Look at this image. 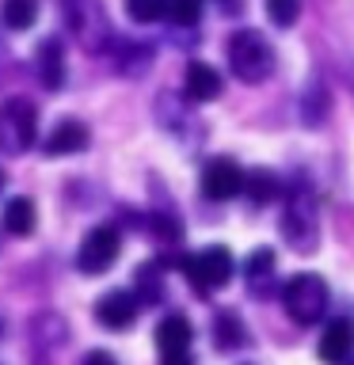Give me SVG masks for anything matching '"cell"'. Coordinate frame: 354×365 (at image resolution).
Returning a JSON list of instances; mask_svg holds the SVG:
<instances>
[{
	"label": "cell",
	"instance_id": "obj_1",
	"mask_svg": "<svg viewBox=\"0 0 354 365\" xmlns=\"http://www.w3.org/2000/svg\"><path fill=\"white\" fill-rule=\"evenodd\" d=\"M278 232L297 255L320 251V205H316V190H313V182H308V175H293L282 187Z\"/></svg>",
	"mask_w": 354,
	"mask_h": 365
},
{
	"label": "cell",
	"instance_id": "obj_2",
	"mask_svg": "<svg viewBox=\"0 0 354 365\" xmlns=\"http://www.w3.org/2000/svg\"><path fill=\"white\" fill-rule=\"evenodd\" d=\"M225 61L240 84H267L274 76V46L256 27H236L225 42Z\"/></svg>",
	"mask_w": 354,
	"mask_h": 365
},
{
	"label": "cell",
	"instance_id": "obj_3",
	"mask_svg": "<svg viewBox=\"0 0 354 365\" xmlns=\"http://www.w3.org/2000/svg\"><path fill=\"white\" fill-rule=\"evenodd\" d=\"M176 267L183 270V278H187L194 285V293L198 297H213L221 293L228 282H233L236 274V259L233 251H228L225 244H210L202 251H183V255H176Z\"/></svg>",
	"mask_w": 354,
	"mask_h": 365
},
{
	"label": "cell",
	"instance_id": "obj_4",
	"mask_svg": "<svg viewBox=\"0 0 354 365\" xmlns=\"http://www.w3.org/2000/svg\"><path fill=\"white\" fill-rule=\"evenodd\" d=\"M278 301H282V312L290 316L297 327H313L328 316L331 297H328V282L320 278V274L305 270V274H293V278L282 285Z\"/></svg>",
	"mask_w": 354,
	"mask_h": 365
},
{
	"label": "cell",
	"instance_id": "obj_5",
	"mask_svg": "<svg viewBox=\"0 0 354 365\" xmlns=\"http://www.w3.org/2000/svg\"><path fill=\"white\" fill-rule=\"evenodd\" d=\"M39 141V107L27 96H8L0 103V153L23 156Z\"/></svg>",
	"mask_w": 354,
	"mask_h": 365
},
{
	"label": "cell",
	"instance_id": "obj_6",
	"mask_svg": "<svg viewBox=\"0 0 354 365\" xmlns=\"http://www.w3.org/2000/svg\"><path fill=\"white\" fill-rule=\"evenodd\" d=\"M65 23L73 31V38L80 42V50L88 53H103L114 34L99 0H65Z\"/></svg>",
	"mask_w": 354,
	"mask_h": 365
},
{
	"label": "cell",
	"instance_id": "obj_7",
	"mask_svg": "<svg viewBox=\"0 0 354 365\" xmlns=\"http://www.w3.org/2000/svg\"><path fill=\"white\" fill-rule=\"evenodd\" d=\"M122 255V232L114 225H91L84 236H80L76 247V270L88 274V278H99L107 274Z\"/></svg>",
	"mask_w": 354,
	"mask_h": 365
},
{
	"label": "cell",
	"instance_id": "obj_8",
	"mask_svg": "<svg viewBox=\"0 0 354 365\" xmlns=\"http://www.w3.org/2000/svg\"><path fill=\"white\" fill-rule=\"evenodd\" d=\"M198 187L206 202H233L240 198V187H244V168L233 156H210L202 164Z\"/></svg>",
	"mask_w": 354,
	"mask_h": 365
},
{
	"label": "cell",
	"instance_id": "obj_9",
	"mask_svg": "<svg viewBox=\"0 0 354 365\" xmlns=\"http://www.w3.org/2000/svg\"><path fill=\"white\" fill-rule=\"evenodd\" d=\"M91 312H96V324L107 327V331H130L137 324V316H141V301L133 297V289H107L99 293V301L91 304Z\"/></svg>",
	"mask_w": 354,
	"mask_h": 365
},
{
	"label": "cell",
	"instance_id": "obj_10",
	"mask_svg": "<svg viewBox=\"0 0 354 365\" xmlns=\"http://www.w3.org/2000/svg\"><path fill=\"white\" fill-rule=\"evenodd\" d=\"M88 145H91L88 122H84V118H76V114H61V118L54 122V130L46 133L42 153L50 156V160H61V156H80Z\"/></svg>",
	"mask_w": 354,
	"mask_h": 365
},
{
	"label": "cell",
	"instance_id": "obj_11",
	"mask_svg": "<svg viewBox=\"0 0 354 365\" xmlns=\"http://www.w3.org/2000/svg\"><path fill=\"white\" fill-rule=\"evenodd\" d=\"M156 118H160V125H164L171 137H179V141H191V130L202 133L198 114H194V103L183 96V91H160Z\"/></svg>",
	"mask_w": 354,
	"mask_h": 365
},
{
	"label": "cell",
	"instance_id": "obj_12",
	"mask_svg": "<svg viewBox=\"0 0 354 365\" xmlns=\"http://www.w3.org/2000/svg\"><path fill=\"white\" fill-rule=\"evenodd\" d=\"M111 57V68L118 76H141V73H148L153 68V57H156V50L148 42H141V38H118V34H111V42H107V50H103Z\"/></svg>",
	"mask_w": 354,
	"mask_h": 365
},
{
	"label": "cell",
	"instance_id": "obj_13",
	"mask_svg": "<svg viewBox=\"0 0 354 365\" xmlns=\"http://www.w3.org/2000/svg\"><path fill=\"white\" fill-rule=\"evenodd\" d=\"M244 285L256 301H270L278 293V255H274V247H256L244 259Z\"/></svg>",
	"mask_w": 354,
	"mask_h": 365
},
{
	"label": "cell",
	"instance_id": "obj_14",
	"mask_svg": "<svg viewBox=\"0 0 354 365\" xmlns=\"http://www.w3.org/2000/svg\"><path fill=\"white\" fill-rule=\"evenodd\" d=\"M34 76L46 91H61L69 84V61H65V42L50 34V38L39 42L34 50Z\"/></svg>",
	"mask_w": 354,
	"mask_h": 365
},
{
	"label": "cell",
	"instance_id": "obj_15",
	"mask_svg": "<svg viewBox=\"0 0 354 365\" xmlns=\"http://www.w3.org/2000/svg\"><path fill=\"white\" fill-rule=\"evenodd\" d=\"M316 354L324 365H343L354 354V319L350 316H335L328 319L324 331H320V342H316Z\"/></svg>",
	"mask_w": 354,
	"mask_h": 365
},
{
	"label": "cell",
	"instance_id": "obj_16",
	"mask_svg": "<svg viewBox=\"0 0 354 365\" xmlns=\"http://www.w3.org/2000/svg\"><path fill=\"white\" fill-rule=\"evenodd\" d=\"M301 125H308V130H324L328 118H331V88H328V80L313 73L305 80V88H301Z\"/></svg>",
	"mask_w": 354,
	"mask_h": 365
},
{
	"label": "cell",
	"instance_id": "obj_17",
	"mask_svg": "<svg viewBox=\"0 0 354 365\" xmlns=\"http://www.w3.org/2000/svg\"><path fill=\"white\" fill-rule=\"evenodd\" d=\"M221 91H225V80L210 61H187V68H183V96L191 103H213L221 99Z\"/></svg>",
	"mask_w": 354,
	"mask_h": 365
},
{
	"label": "cell",
	"instance_id": "obj_18",
	"mask_svg": "<svg viewBox=\"0 0 354 365\" xmlns=\"http://www.w3.org/2000/svg\"><path fill=\"white\" fill-rule=\"evenodd\" d=\"M156 350H160V358H168V354H191L194 346V327H191V319L183 316V312H168L164 319L156 324Z\"/></svg>",
	"mask_w": 354,
	"mask_h": 365
},
{
	"label": "cell",
	"instance_id": "obj_19",
	"mask_svg": "<svg viewBox=\"0 0 354 365\" xmlns=\"http://www.w3.org/2000/svg\"><path fill=\"white\" fill-rule=\"evenodd\" d=\"M210 331H213V346L221 354H233V350H240V346H248V342H251L248 324H244V316H240L236 308H217Z\"/></svg>",
	"mask_w": 354,
	"mask_h": 365
},
{
	"label": "cell",
	"instance_id": "obj_20",
	"mask_svg": "<svg viewBox=\"0 0 354 365\" xmlns=\"http://www.w3.org/2000/svg\"><path fill=\"white\" fill-rule=\"evenodd\" d=\"M0 228L16 240L34 236V228H39V210H34V202L27 194H16V198L4 202V210H0Z\"/></svg>",
	"mask_w": 354,
	"mask_h": 365
},
{
	"label": "cell",
	"instance_id": "obj_21",
	"mask_svg": "<svg viewBox=\"0 0 354 365\" xmlns=\"http://www.w3.org/2000/svg\"><path fill=\"white\" fill-rule=\"evenodd\" d=\"M282 175L278 171H270V168H251V171H244V187H240V194L251 202V205H270V202H278L282 198Z\"/></svg>",
	"mask_w": 354,
	"mask_h": 365
},
{
	"label": "cell",
	"instance_id": "obj_22",
	"mask_svg": "<svg viewBox=\"0 0 354 365\" xmlns=\"http://www.w3.org/2000/svg\"><path fill=\"white\" fill-rule=\"evenodd\" d=\"M133 297L141 301V308L164 304L168 289H164V270H160V262H141V267H137V274H133Z\"/></svg>",
	"mask_w": 354,
	"mask_h": 365
},
{
	"label": "cell",
	"instance_id": "obj_23",
	"mask_svg": "<svg viewBox=\"0 0 354 365\" xmlns=\"http://www.w3.org/2000/svg\"><path fill=\"white\" fill-rule=\"evenodd\" d=\"M31 342H34V350L39 354H50V350H57V346H65L69 342V324L61 316H39L31 324Z\"/></svg>",
	"mask_w": 354,
	"mask_h": 365
},
{
	"label": "cell",
	"instance_id": "obj_24",
	"mask_svg": "<svg viewBox=\"0 0 354 365\" xmlns=\"http://www.w3.org/2000/svg\"><path fill=\"white\" fill-rule=\"evenodd\" d=\"M145 232L168 251V247H179L183 225H179V217L171 213V210H148V213H145Z\"/></svg>",
	"mask_w": 354,
	"mask_h": 365
},
{
	"label": "cell",
	"instance_id": "obj_25",
	"mask_svg": "<svg viewBox=\"0 0 354 365\" xmlns=\"http://www.w3.org/2000/svg\"><path fill=\"white\" fill-rule=\"evenodd\" d=\"M0 23L8 31H31L39 23V0H0Z\"/></svg>",
	"mask_w": 354,
	"mask_h": 365
},
{
	"label": "cell",
	"instance_id": "obj_26",
	"mask_svg": "<svg viewBox=\"0 0 354 365\" xmlns=\"http://www.w3.org/2000/svg\"><path fill=\"white\" fill-rule=\"evenodd\" d=\"M164 23L171 31H194L202 23V0H168Z\"/></svg>",
	"mask_w": 354,
	"mask_h": 365
},
{
	"label": "cell",
	"instance_id": "obj_27",
	"mask_svg": "<svg viewBox=\"0 0 354 365\" xmlns=\"http://www.w3.org/2000/svg\"><path fill=\"white\" fill-rule=\"evenodd\" d=\"M168 0H126V16H130L137 27H153V23H164Z\"/></svg>",
	"mask_w": 354,
	"mask_h": 365
},
{
	"label": "cell",
	"instance_id": "obj_28",
	"mask_svg": "<svg viewBox=\"0 0 354 365\" xmlns=\"http://www.w3.org/2000/svg\"><path fill=\"white\" fill-rule=\"evenodd\" d=\"M263 11L278 31H290L301 19V0H263Z\"/></svg>",
	"mask_w": 354,
	"mask_h": 365
},
{
	"label": "cell",
	"instance_id": "obj_29",
	"mask_svg": "<svg viewBox=\"0 0 354 365\" xmlns=\"http://www.w3.org/2000/svg\"><path fill=\"white\" fill-rule=\"evenodd\" d=\"M80 365H118V358H114L111 350H88L84 358H80Z\"/></svg>",
	"mask_w": 354,
	"mask_h": 365
},
{
	"label": "cell",
	"instance_id": "obj_30",
	"mask_svg": "<svg viewBox=\"0 0 354 365\" xmlns=\"http://www.w3.org/2000/svg\"><path fill=\"white\" fill-rule=\"evenodd\" d=\"M160 365H194L191 354H168V358H160Z\"/></svg>",
	"mask_w": 354,
	"mask_h": 365
},
{
	"label": "cell",
	"instance_id": "obj_31",
	"mask_svg": "<svg viewBox=\"0 0 354 365\" xmlns=\"http://www.w3.org/2000/svg\"><path fill=\"white\" fill-rule=\"evenodd\" d=\"M39 365H50V354H39Z\"/></svg>",
	"mask_w": 354,
	"mask_h": 365
},
{
	"label": "cell",
	"instance_id": "obj_32",
	"mask_svg": "<svg viewBox=\"0 0 354 365\" xmlns=\"http://www.w3.org/2000/svg\"><path fill=\"white\" fill-rule=\"evenodd\" d=\"M0 190H4V171H0Z\"/></svg>",
	"mask_w": 354,
	"mask_h": 365
},
{
	"label": "cell",
	"instance_id": "obj_33",
	"mask_svg": "<svg viewBox=\"0 0 354 365\" xmlns=\"http://www.w3.org/2000/svg\"><path fill=\"white\" fill-rule=\"evenodd\" d=\"M0 339H4V319H0Z\"/></svg>",
	"mask_w": 354,
	"mask_h": 365
},
{
	"label": "cell",
	"instance_id": "obj_34",
	"mask_svg": "<svg viewBox=\"0 0 354 365\" xmlns=\"http://www.w3.org/2000/svg\"><path fill=\"white\" fill-rule=\"evenodd\" d=\"M343 365H354V354H350V358H347V361H343Z\"/></svg>",
	"mask_w": 354,
	"mask_h": 365
}]
</instances>
